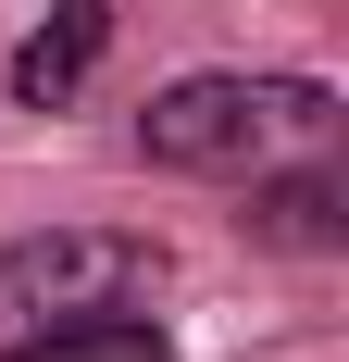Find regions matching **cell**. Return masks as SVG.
<instances>
[{
  "mask_svg": "<svg viewBox=\"0 0 349 362\" xmlns=\"http://www.w3.org/2000/svg\"><path fill=\"white\" fill-rule=\"evenodd\" d=\"M174 288V250L138 225H37L0 250V337L25 325H88V313H150Z\"/></svg>",
  "mask_w": 349,
  "mask_h": 362,
  "instance_id": "2",
  "label": "cell"
},
{
  "mask_svg": "<svg viewBox=\"0 0 349 362\" xmlns=\"http://www.w3.org/2000/svg\"><path fill=\"white\" fill-rule=\"evenodd\" d=\"M100 50H112V0H50L25 37H13V63H0V88L25 112H63L88 75H100Z\"/></svg>",
  "mask_w": 349,
  "mask_h": 362,
  "instance_id": "3",
  "label": "cell"
},
{
  "mask_svg": "<svg viewBox=\"0 0 349 362\" xmlns=\"http://www.w3.org/2000/svg\"><path fill=\"white\" fill-rule=\"evenodd\" d=\"M0 362H174V337L150 313H88V325H25L0 337Z\"/></svg>",
  "mask_w": 349,
  "mask_h": 362,
  "instance_id": "5",
  "label": "cell"
},
{
  "mask_svg": "<svg viewBox=\"0 0 349 362\" xmlns=\"http://www.w3.org/2000/svg\"><path fill=\"white\" fill-rule=\"evenodd\" d=\"M249 187V238H262V250H349V187L337 175H324V163H312V175H287V163H262V175H237Z\"/></svg>",
  "mask_w": 349,
  "mask_h": 362,
  "instance_id": "4",
  "label": "cell"
},
{
  "mask_svg": "<svg viewBox=\"0 0 349 362\" xmlns=\"http://www.w3.org/2000/svg\"><path fill=\"white\" fill-rule=\"evenodd\" d=\"M337 138V88L324 75H287V63H212V75H174L150 88L138 112V163L150 175H262V163H300V150Z\"/></svg>",
  "mask_w": 349,
  "mask_h": 362,
  "instance_id": "1",
  "label": "cell"
}]
</instances>
